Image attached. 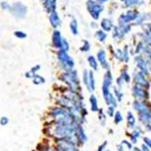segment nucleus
Masks as SVG:
<instances>
[{
	"label": "nucleus",
	"mask_w": 151,
	"mask_h": 151,
	"mask_svg": "<svg viewBox=\"0 0 151 151\" xmlns=\"http://www.w3.org/2000/svg\"><path fill=\"white\" fill-rule=\"evenodd\" d=\"M58 79L67 88L73 91H77V92H81V78H79L78 72L75 69H72V70L69 71H63L58 76Z\"/></svg>",
	"instance_id": "1"
},
{
	"label": "nucleus",
	"mask_w": 151,
	"mask_h": 151,
	"mask_svg": "<svg viewBox=\"0 0 151 151\" xmlns=\"http://www.w3.org/2000/svg\"><path fill=\"white\" fill-rule=\"evenodd\" d=\"M53 145L60 151H81V147L77 145L75 134L69 139H57L52 141Z\"/></svg>",
	"instance_id": "2"
},
{
	"label": "nucleus",
	"mask_w": 151,
	"mask_h": 151,
	"mask_svg": "<svg viewBox=\"0 0 151 151\" xmlns=\"http://www.w3.org/2000/svg\"><path fill=\"white\" fill-rule=\"evenodd\" d=\"M57 59L59 61V67L63 71H69L74 69L75 65V61L68 52H65L63 50H58L57 51Z\"/></svg>",
	"instance_id": "3"
},
{
	"label": "nucleus",
	"mask_w": 151,
	"mask_h": 151,
	"mask_svg": "<svg viewBox=\"0 0 151 151\" xmlns=\"http://www.w3.org/2000/svg\"><path fill=\"white\" fill-rule=\"evenodd\" d=\"M70 115H73L70 110L63 108L60 106H57V105H54L49 109L48 113H47V119H48V121H55V119H60V117Z\"/></svg>",
	"instance_id": "4"
},
{
	"label": "nucleus",
	"mask_w": 151,
	"mask_h": 151,
	"mask_svg": "<svg viewBox=\"0 0 151 151\" xmlns=\"http://www.w3.org/2000/svg\"><path fill=\"white\" fill-rule=\"evenodd\" d=\"M131 94L133 96L134 101H149L150 98V94L147 89L135 86V85H133L131 88Z\"/></svg>",
	"instance_id": "5"
},
{
	"label": "nucleus",
	"mask_w": 151,
	"mask_h": 151,
	"mask_svg": "<svg viewBox=\"0 0 151 151\" xmlns=\"http://www.w3.org/2000/svg\"><path fill=\"white\" fill-rule=\"evenodd\" d=\"M133 83L135 86L142 87L148 90L150 88V81L148 79V76H146L141 71H135L133 73Z\"/></svg>",
	"instance_id": "6"
},
{
	"label": "nucleus",
	"mask_w": 151,
	"mask_h": 151,
	"mask_svg": "<svg viewBox=\"0 0 151 151\" xmlns=\"http://www.w3.org/2000/svg\"><path fill=\"white\" fill-rule=\"evenodd\" d=\"M87 9H88L90 15L93 17V19H98L101 11L104 10V6L103 4L95 2L93 0H88L87 1Z\"/></svg>",
	"instance_id": "7"
},
{
	"label": "nucleus",
	"mask_w": 151,
	"mask_h": 151,
	"mask_svg": "<svg viewBox=\"0 0 151 151\" xmlns=\"http://www.w3.org/2000/svg\"><path fill=\"white\" fill-rule=\"evenodd\" d=\"M132 109L137 114L151 112V103H149V101H133Z\"/></svg>",
	"instance_id": "8"
},
{
	"label": "nucleus",
	"mask_w": 151,
	"mask_h": 151,
	"mask_svg": "<svg viewBox=\"0 0 151 151\" xmlns=\"http://www.w3.org/2000/svg\"><path fill=\"white\" fill-rule=\"evenodd\" d=\"M75 139L77 142V145L79 147H83L88 142V135L86 133V130L83 128V125H78L75 131Z\"/></svg>",
	"instance_id": "9"
},
{
	"label": "nucleus",
	"mask_w": 151,
	"mask_h": 151,
	"mask_svg": "<svg viewBox=\"0 0 151 151\" xmlns=\"http://www.w3.org/2000/svg\"><path fill=\"white\" fill-rule=\"evenodd\" d=\"M144 134V129L141 126H136L133 130H131L130 132H127V135L129 136V141L133 144V146H135L136 144L139 143V137H142Z\"/></svg>",
	"instance_id": "10"
},
{
	"label": "nucleus",
	"mask_w": 151,
	"mask_h": 151,
	"mask_svg": "<svg viewBox=\"0 0 151 151\" xmlns=\"http://www.w3.org/2000/svg\"><path fill=\"white\" fill-rule=\"evenodd\" d=\"M97 57H96V59H97L98 63H99V65H101V68L105 69L106 71L110 70V63H109L108 59H107V52L104 49H101V50L97 52Z\"/></svg>",
	"instance_id": "11"
},
{
	"label": "nucleus",
	"mask_w": 151,
	"mask_h": 151,
	"mask_svg": "<svg viewBox=\"0 0 151 151\" xmlns=\"http://www.w3.org/2000/svg\"><path fill=\"white\" fill-rule=\"evenodd\" d=\"M10 11L12 12L13 15L16 16V17H18V18L24 17L25 14H27V8H25L23 4H21V3H19V2L14 3V4L11 6Z\"/></svg>",
	"instance_id": "12"
},
{
	"label": "nucleus",
	"mask_w": 151,
	"mask_h": 151,
	"mask_svg": "<svg viewBox=\"0 0 151 151\" xmlns=\"http://www.w3.org/2000/svg\"><path fill=\"white\" fill-rule=\"evenodd\" d=\"M112 85H113V75L111 73V71L108 70L104 75L101 89H112Z\"/></svg>",
	"instance_id": "13"
},
{
	"label": "nucleus",
	"mask_w": 151,
	"mask_h": 151,
	"mask_svg": "<svg viewBox=\"0 0 151 151\" xmlns=\"http://www.w3.org/2000/svg\"><path fill=\"white\" fill-rule=\"evenodd\" d=\"M126 121H127V128L129 130H133L137 125H136V121L137 119L133 114V111H128L126 114Z\"/></svg>",
	"instance_id": "14"
},
{
	"label": "nucleus",
	"mask_w": 151,
	"mask_h": 151,
	"mask_svg": "<svg viewBox=\"0 0 151 151\" xmlns=\"http://www.w3.org/2000/svg\"><path fill=\"white\" fill-rule=\"evenodd\" d=\"M136 18V12H133V11H131V12H128L127 14L125 15H122L119 19V25H126L129 21L133 20Z\"/></svg>",
	"instance_id": "15"
},
{
	"label": "nucleus",
	"mask_w": 151,
	"mask_h": 151,
	"mask_svg": "<svg viewBox=\"0 0 151 151\" xmlns=\"http://www.w3.org/2000/svg\"><path fill=\"white\" fill-rule=\"evenodd\" d=\"M89 104H90V110L91 112H94V113H97L98 110H99V104H98V99L94 94H90L89 96Z\"/></svg>",
	"instance_id": "16"
},
{
	"label": "nucleus",
	"mask_w": 151,
	"mask_h": 151,
	"mask_svg": "<svg viewBox=\"0 0 151 151\" xmlns=\"http://www.w3.org/2000/svg\"><path fill=\"white\" fill-rule=\"evenodd\" d=\"M137 121L142 124L143 127L151 124V112H145V113L137 114Z\"/></svg>",
	"instance_id": "17"
},
{
	"label": "nucleus",
	"mask_w": 151,
	"mask_h": 151,
	"mask_svg": "<svg viewBox=\"0 0 151 151\" xmlns=\"http://www.w3.org/2000/svg\"><path fill=\"white\" fill-rule=\"evenodd\" d=\"M63 39L60 33L58 31H54L53 33V45L54 48L57 49V50H61V47H63Z\"/></svg>",
	"instance_id": "18"
},
{
	"label": "nucleus",
	"mask_w": 151,
	"mask_h": 151,
	"mask_svg": "<svg viewBox=\"0 0 151 151\" xmlns=\"http://www.w3.org/2000/svg\"><path fill=\"white\" fill-rule=\"evenodd\" d=\"M95 90H96L95 76H94V72H93V71L90 70V71H89V92L92 94Z\"/></svg>",
	"instance_id": "19"
},
{
	"label": "nucleus",
	"mask_w": 151,
	"mask_h": 151,
	"mask_svg": "<svg viewBox=\"0 0 151 151\" xmlns=\"http://www.w3.org/2000/svg\"><path fill=\"white\" fill-rule=\"evenodd\" d=\"M49 19H50V22H51V24H52L53 28L56 29L60 25V19H59V16H58V14L56 12L51 13Z\"/></svg>",
	"instance_id": "20"
},
{
	"label": "nucleus",
	"mask_w": 151,
	"mask_h": 151,
	"mask_svg": "<svg viewBox=\"0 0 151 151\" xmlns=\"http://www.w3.org/2000/svg\"><path fill=\"white\" fill-rule=\"evenodd\" d=\"M112 89H113V90H112V92H113L114 96H115L116 101H119V103H121V101L124 99V97H125V93H124L123 89L119 88V87H116V86H114Z\"/></svg>",
	"instance_id": "21"
},
{
	"label": "nucleus",
	"mask_w": 151,
	"mask_h": 151,
	"mask_svg": "<svg viewBox=\"0 0 151 151\" xmlns=\"http://www.w3.org/2000/svg\"><path fill=\"white\" fill-rule=\"evenodd\" d=\"M97 117H98V121H99V123H101V125L103 127L106 126V122H107V114L106 112H105V110H104L103 108H101L99 110H98L97 112Z\"/></svg>",
	"instance_id": "22"
},
{
	"label": "nucleus",
	"mask_w": 151,
	"mask_h": 151,
	"mask_svg": "<svg viewBox=\"0 0 151 151\" xmlns=\"http://www.w3.org/2000/svg\"><path fill=\"white\" fill-rule=\"evenodd\" d=\"M87 60H88V63H89V65H90L91 70L92 71L98 70V61H97V59H96V57L90 55V56H88Z\"/></svg>",
	"instance_id": "23"
},
{
	"label": "nucleus",
	"mask_w": 151,
	"mask_h": 151,
	"mask_svg": "<svg viewBox=\"0 0 151 151\" xmlns=\"http://www.w3.org/2000/svg\"><path fill=\"white\" fill-rule=\"evenodd\" d=\"M45 6L47 9L49 13H53L55 12V9H56V0H45Z\"/></svg>",
	"instance_id": "24"
},
{
	"label": "nucleus",
	"mask_w": 151,
	"mask_h": 151,
	"mask_svg": "<svg viewBox=\"0 0 151 151\" xmlns=\"http://www.w3.org/2000/svg\"><path fill=\"white\" fill-rule=\"evenodd\" d=\"M32 83H34V85H36V86H38V85H43V83H45V77L40 76L39 74H36V75L32 78Z\"/></svg>",
	"instance_id": "25"
},
{
	"label": "nucleus",
	"mask_w": 151,
	"mask_h": 151,
	"mask_svg": "<svg viewBox=\"0 0 151 151\" xmlns=\"http://www.w3.org/2000/svg\"><path fill=\"white\" fill-rule=\"evenodd\" d=\"M121 76L122 78H123V81H125V83H131V75L129 74L128 70L127 69H124L123 71H122V73H121Z\"/></svg>",
	"instance_id": "26"
},
{
	"label": "nucleus",
	"mask_w": 151,
	"mask_h": 151,
	"mask_svg": "<svg viewBox=\"0 0 151 151\" xmlns=\"http://www.w3.org/2000/svg\"><path fill=\"white\" fill-rule=\"evenodd\" d=\"M123 121H124V116H123V114H122V112H121V111H119V110H116L115 115L113 116L114 124H115V125H119V124H121Z\"/></svg>",
	"instance_id": "27"
},
{
	"label": "nucleus",
	"mask_w": 151,
	"mask_h": 151,
	"mask_svg": "<svg viewBox=\"0 0 151 151\" xmlns=\"http://www.w3.org/2000/svg\"><path fill=\"white\" fill-rule=\"evenodd\" d=\"M83 85L87 88V90L89 91V71L83 70Z\"/></svg>",
	"instance_id": "28"
},
{
	"label": "nucleus",
	"mask_w": 151,
	"mask_h": 151,
	"mask_svg": "<svg viewBox=\"0 0 151 151\" xmlns=\"http://www.w3.org/2000/svg\"><path fill=\"white\" fill-rule=\"evenodd\" d=\"M101 24V28H103L105 31H108V32L111 31V29H112V27H113V25H112V22H111L109 19H103Z\"/></svg>",
	"instance_id": "29"
},
{
	"label": "nucleus",
	"mask_w": 151,
	"mask_h": 151,
	"mask_svg": "<svg viewBox=\"0 0 151 151\" xmlns=\"http://www.w3.org/2000/svg\"><path fill=\"white\" fill-rule=\"evenodd\" d=\"M70 28H71V31H72V33H73L74 35H77L78 34V24H77V21H76L75 18H73L72 21H71Z\"/></svg>",
	"instance_id": "30"
},
{
	"label": "nucleus",
	"mask_w": 151,
	"mask_h": 151,
	"mask_svg": "<svg viewBox=\"0 0 151 151\" xmlns=\"http://www.w3.org/2000/svg\"><path fill=\"white\" fill-rule=\"evenodd\" d=\"M96 38H97L98 40L101 41V42H104V41L106 40V38H107V34L104 31L101 30H98L97 32H96Z\"/></svg>",
	"instance_id": "31"
},
{
	"label": "nucleus",
	"mask_w": 151,
	"mask_h": 151,
	"mask_svg": "<svg viewBox=\"0 0 151 151\" xmlns=\"http://www.w3.org/2000/svg\"><path fill=\"white\" fill-rule=\"evenodd\" d=\"M115 112H116V109L112 106H108L107 107V110H106V114L108 117H112L113 119V116L115 115Z\"/></svg>",
	"instance_id": "32"
},
{
	"label": "nucleus",
	"mask_w": 151,
	"mask_h": 151,
	"mask_svg": "<svg viewBox=\"0 0 151 151\" xmlns=\"http://www.w3.org/2000/svg\"><path fill=\"white\" fill-rule=\"evenodd\" d=\"M91 49V43L88 40H83V45L81 47V52H89Z\"/></svg>",
	"instance_id": "33"
},
{
	"label": "nucleus",
	"mask_w": 151,
	"mask_h": 151,
	"mask_svg": "<svg viewBox=\"0 0 151 151\" xmlns=\"http://www.w3.org/2000/svg\"><path fill=\"white\" fill-rule=\"evenodd\" d=\"M121 144L126 149H128V150H132V149H133V147H134L133 144L131 143V142L129 141V139H123V141L121 142Z\"/></svg>",
	"instance_id": "34"
},
{
	"label": "nucleus",
	"mask_w": 151,
	"mask_h": 151,
	"mask_svg": "<svg viewBox=\"0 0 151 151\" xmlns=\"http://www.w3.org/2000/svg\"><path fill=\"white\" fill-rule=\"evenodd\" d=\"M114 58L115 59H117L119 61H124V53L122 50H116L115 52H114Z\"/></svg>",
	"instance_id": "35"
},
{
	"label": "nucleus",
	"mask_w": 151,
	"mask_h": 151,
	"mask_svg": "<svg viewBox=\"0 0 151 151\" xmlns=\"http://www.w3.org/2000/svg\"><path fill=\"white\" fill-rule=\"evenodd\" d=\"M107 146H108V141H104L103 143L97 147L95 151H105L107 149Z\"/></svg>",
	"instance_id": "36"
},
{
	"label": "nucleus",
	"mask_w": 151,
	"mask_h": 151,
	"mask_svg": "<svg viewBox=\"0 0 151 151\" xmlns=\"http://www.w3.org/2000/svg\"><path fill=\"white\" fill-rule=\"evenodd\" d=\"M124 53V63H128L129 61V52H128V47H125V49L123 50Z\"/></svg>",
	"instance_id": "37"
},
{
	"label": "nucleus",
	"mask_w": 151,
	"mask_h": 151,
	"mask_svg": "<svg viewBox=\"0 0 151 151\" xmlns=\"http://www.w3.org/2000/svg\"><path fill=\"white\" fill-rule=\"evenodd\" d=\"M9 123H10L9 117H6V116H1V117H0V125H1V126H6Z\"/></svg>",
	"instance_id": "38"
},
{
	"label": "nucleus",
	"mask_w": 151,
	"mask_h": 151,
	"mask_svg": "<svg viewBox=\"0 0 151 151\" xmlns=\"http://www.w3.org/2000/svg\"><path fill=\"white\" fill-rule=\"evenodd\" d=\"M116 87H119V88H122L123 89L124 85H125V81H123V78L121 77V76H119V77L116 78Z\"/></svg>",
	"instance_id": "39"
},
{
	"label": "nucleus",
	"mask_w": 151,
	"mask_h": 151,
	"mask_svg": "<svg viewBox=\"0 0 151 151\" xmlns=\"http://www.w3.org/2000/svg\"><path fill=\"white\" fill-rule=\"evenodd\" d=\"M40 69H41L40 65H34V67H33L32 69H31V70H30V72L33 74V75L35 76L36 74H37V72H38V71H39V70H40Z\"/></svg>",
	"instance_id": "40"
},
{
	"label": "nucleus",
	"mask_w": 151,
	"mask_h": 151,
	"mask_svg": "<svg viewBox=\"0 0 151 151\" xmlns=\"http://www.w3.org/2000/svg\"><path fill=\"white\" fill-rule=\"evenodd\" d=\"M14 34H15L16 37L20 38V39H23V38L27 37V34H25V33H23L22 31H16V32L14 33Z\"/></svg>",
	"instance_id": "41"
},
{
	"label": "nucleus",
	"mask_w": 151,
	"mask_h": 151,
	"mask_svg": "<svg viewBox=\"0 0 151 151\" xmlns=\"http://www.w3.org/2000/svg\"><path fill=\"white\" fill-rule=\"evenodd\" d=\"M70 47H69V42L68 40H65V39H63V47H61V50L65 51V52H68Z\"/></svg>",
	"instance_id": "42"
},
{
	"label": "nucleus",
	"mask_w": 151,
	"mask_h": 151,
	"mask_svg": "<svg viewBox=\"0 0 151 151\" xmlns=\"http://www.w3.org/2000/svg\"><path fill=\"white\" fill-rule=\"evenodd\" d=\"M143 141H144V144H146L151 150V139L150 137H148V136H143Z\"/></svg>",
	"instance_id": "43"
},
{
	"label": "nucleus",
	"mask_w": 151,
	"mask_h": 151,
	"mask_svg": "<svg viewBox=\"0 0 151 151\" xmlns=\"http://www.w3.org/2000/svg\"><path fill=\"white\" fill-rule=\"evenodd\" d=\"M45 151H60L58 148H56L55 146L53 145V143H52V145H50V146L48 147V148L45 149Z\"/></svg>",
	"instance_id": "44"
},
{
	"label": "nucleus",
	"mask_w": 151,
	"mask_h": 151,
	"mask_svg": "<svg viewBox=\"0 0 151 151\" xmlns=\"http://www.w3.org/2000/svg\"><path fill=\"white\" fill-rule=\"evenodd\" d=\"M1 8L3 9V10H10L11 9V6L9 5V3L8 2H1Z\"/></svg>",
	"instance_id": "45"
},
{
	"label": "nucleus",
	"mask_w": 151,
	"mask_h": 151,
	"mask_svg": "<svg viewBox=\"0 0 151 151\" xmlns=\"http://www.w3.org/2000/svg\"><path fill=\"white\" fill-rule=\"evenodd\" d=\"M139 148H141V150H142V151H151V150H150V148H149V147L147 146L146 144H144V143L142 144V146L139 147Z\"/></svg>",
	"instance_id": "46"
},
{
	"label": "nucleus",
	"mask_w": 151,
	"mask_h": 151,
	"mask_svg": "<svg viewBox=\"0 0 151 151\" xmlns=\"http://www.w3.org/2000/svg\"><path fill=\"white\" fill-rule=\"evenodd\" d=\"M125 149L126 148H125L121 143H119V145H116V151H125Z\"/></svg>",
	"instance_id": "47"
},
{
	"label": "nucleus",
	"mask_w": 151,
	"mask_h": 151,
	"mask_svg": "<svg viewBox=\"0 0 151 151\" xmlns=\"http://www.w3.org/2000/svg\"><path fill=\"white\" fill-rule=\"evenodd\" d=\"M145 128V130L147 131V132H151V124H149V125H147V126L144 127Z\"/></svg>",
	"instance_id": "48"
},
{
	"label": "nucleus",
	"mask_w": 151,
	"mask_h": 151,
	"mask_svg": "<svg viewBox=\"0 0 151 151\" xmlns=\"http://www.w3.org/2000/svg\"><path fill=\"white\" fill-rule=\"evenodd\" d=\"M132 150H133V151H142V150H141V148H139V147H136V146H134Z\"/></svg>",
	"instance_id": "49"
},
{
	"label": "nucleus",
	"mask_w": 151,
	"mask_h": 151,
	"mask_svg": "<svg viewBox=\"0 0 151 151\" xmlns=\"http://www.w3.org/2000/svg\"><path fill=\"white\" fill-rule=\"evenodd\" d=\"M96 1H97V3H104V2H106V1H108V0H96Z\"/></svg>",
	"instance_id": "50"
},
{
	"label": "nucleus",
	"mask_w": 151,
	"mask_h": 151,
	"mask_svg": "<svg viewBox=\"0 0 151 151\" xmlns=\"http://www.w3.org/2000/svg\"><path fill=\"white\" fill-rule=\"evenodd\" d=\"M109 133H110V134H113V130H112V129H109Z\"/></svg>",
	"instance_id": "51"
},
{
	"label": "nucleus",
	"mask_w": 151,
	"mask_h": 151,
	"mask_svg": "<svg viewBox=\"0 0 151 151\" xmlns=\"http://www.w3.org/2000/svg\"><path fill=\"white\" fill-rule=\"evenodd\" d=\"M105 151H110V150H108V149H106V150H105Z\"/></svg>",
	"instance_id": "52"
},
{
	"label": "nucleus",
	"mask_w": 151,
	"mask_h": 151,
	"mask_svg": "<svg viewBox=\"0 0 151 151\" xmlns=\"http://www.w3.org/2000/svg\"><path fill=\"white\" fill-rule=\"evenodd\" d=\"M0 4H1V2H0Z\"/></svg>",
	"instance_id": "53"
}]
</instances>
